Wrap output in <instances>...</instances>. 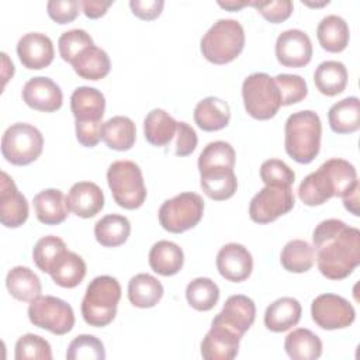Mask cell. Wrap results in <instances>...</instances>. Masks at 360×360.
<instances>
[{"label":"cell","mask_w":360,"mask_h":360,"mask_svg":"<svg viewBox=\"0 0 360 360\" xmlns=\"http://www.w3.org/2000/svg\"><path fill=\"white\" fill-rule=\"evenodd\" d=\"M316 264L322 276L342 280L360 264V231L340 219H325L312 233Z\"/></svg>","instance_id":"cell-1"},{"label":"cell","mask_w":360,"mask_h":360,"mask_svg":"<svg viewBox=\"0 0 360 360\" xmlns=\"http://www.w3.org/2000/svg\"><path fill=\"white\" fill-rule=\"evenodd\" d=\"M354 166L339 158L323 162L309 173L298 187L300 200L309 207L322 205L332 197H346L359 188Z\"/></svg>","instance_id":"cell-2"},{"label":"cell","mask_w":360,"mask_h":360,"mask_svg":"<svg viewBox=\"0 0 360 360\" xmlns=\"http://www.w3.org/2000/svg\"><path fill=\"white\" fill-rule=\"evenodd\" d=\"M284 146L298 163H311L319 153L322 124L315 111L302 110L291 114L284 127Z\"/></svg>","instance_id":"cell-3"},{"label":"cell","mask_w":360,"mask_h":360,"mask_svg":"<svg viewBox=\"0 0 360 360\" xmlns=\"http://www.w3.org/2000/svg\"><path fill=\"white\" fill-rule=\"evenodd\" d=\"M121 298V285L111 276L94 277L82 301V315L87 325L103 328L112 322Z\"/></svg>","instance_id":"cell-4"},{"label":"cell","mask_w":360,"mask_h":360,"mask_svg":"<svg viewBox=\"0 0 360 360\" xmlns=\"http://www.w3.org/2000/svg\"><path fill=\"white\" fill-rule=\"evenodd\" d=\"M245 46V31L239 21L221 18L201 38L202 56L215 65L229 63L239 56Z\"/></svg>","instance_id":"cell-5"},{"label":"cell","mask_w":360,"mask_h":360,"mask_svg":"<svg viewBox=\"0 0 360 360\" xmlns=\"http://www.w3.org/2000/svg\"><path fill=\"white\" fill-rule=\"evenodd\" d=\"M107 181L114 201L125 208H139L146 198V187L139 166L132 160H115L107 170Z\"/></svg>","instance_id":"cell-6"},{"label":"cell","mask_w":360,"mask_h":360,"mask_svg":"<svg viewBox=\"0 0 360 360\" xmlns=\"http://www.w3.org/2000/svg\"><path fill=\"white\" fill-rule=\"evenodd\" d=\"M242 97L246 112L256 120H270L281 107L274 79L263 72L252 73L243 80Z\"/></svg>","instance_id":"cell-7"},{"label":"cell","mask_w":360,"mask_h":360,"mask_svg":"<svg viewBox=\"0 0 360 360\" xmlns=\"http://www.w3.org/2000/svg\"><path fill=\"white\" fill-rule=\"evenodd\" d=\"M44 136L38 128L25 122L10 125L1 138L3 158L15 166H25L39 158Z\"/></svg>","instance_id":"cell-8"},{"label":"cell","mask_w":360,"mask_h":360,"mask_svg":"<svg viewBox=\"0 0 360 360\" xmlns=\"http://www.w3.org/2000/svg\"><path fill=\"white\" fill-rule=\"evenodd\" d=\"M204 201L200 194L186 191L166 200L159 208V222L172 233H181L194 228L202 218Z\"/></svg>","instance_id":"cell-9"},{"label":"cell","mask_w":360,"mask_h":360,"mask_svg":"<svg viewBox=\"0 0 360 360\" xmlns=\"http://www.w3.org/2000/svg\"><path fill=\"white\" fill-rule=\"evenodd\" d=\"M28 318L34 326L53 335H65L75 326L73 308L63 300L52 295H39L28 307Z\"/></svg>","instance_id":"cell-10"},{"label":"cell","mask_w":360,"mask_h":360,"mask_svg":"<svg viewBox=\"0 0 360 360\" xmlns=\"http://www.w3.org/2000/svg\"><path fill=\"white\" fill-rule=\"evenodd\" d=\"M291 187L264 186L249 204V217L257 224H269L287 214L294 207Z\"/></svg>","instance_id":"cell-11"},{"label":"cell","mask_w":360,"mask_h":360,"mask_svg":"<svg viewBox=\"0 0 360 360\" xmlns=\"http://www.w3.org/2000/svg\"><path fill=\"white\" fill-rule=\"evenodd\" d=\"M314 322L326 330L343 329L354 322L356 311L343 297L336 294H321L311 304Z\"/></svg>","instance_id":"cell-12"},{"label":"cell","mask_w":360,"mask_h":360,"mask_svg":"<svg viewBox=\"0 0 360 360\" xmlns=\"http://www.w3.org/2000/svg\"><path fill=\"white\" fill-rule=\"evenodd\" d=\"M276 56L287 68L308 65L312 58V44L308 34L298 28L283 31L276 41Z\"/></svg>","instance_id":"cell-13"},{"label":"cell","mask_w":360,"mask_h":360,"mask_svg":"<svg viewBox=\"0 0 360 360\" xmlns=\"http://www.w3.org/2000/svg\"><path fill=\"white\" fill-rule=\"evenodd\" d=\"M240 335L229 326L212 322L201 342V356L205 360H232L239 352Z\"/></svg>","instance_id":"cell-14"},{"label":"cell","mask_w":360,"mask_h":360,"mask_svg":"<svg viewBox=\"0 0 360 360\" xmlns=\"http://www.w3.org/2000/svg\"><path fill=\"white\" fill-rule=\"evenodd\" d=\"M28 218L27 198L18 191L14 180L1 172L0 177V221L6 228H18Z\"/></svg>","instance_id":"cell-15"},{"label":"cell","mask_w":360,"mask_h":360,"mask_svg":"<svg viewBox=\"0 0 360 360\" xmlns=\"http://www.w3.org/2000/svg\"><path fill=\"white\" fill-rule=\"evenodd\" d=\"M24 103L44 112H52L62 107L63 94L60 87L49 77L37 76L31 77L22 87Z\"/></svg>","instance_id":"cell-16"},{"label":"cell","mask_w":360,"mask_h":360,"mask_svg":"<svg viewBox=\"0 0 360 360\" xmlns=\"http://www.w3.org/2000/svg\"><path fill=\"white\" fill-rule=\"evenodd\" d=\"M217 269L225 280L240 283L250 276L253 259L243 245L235 242L226 243L217 255Z\"/></svg>","instance_id":"cell-17"},{"label":"cell","mask_w":360,"mask_h":360,"mask_svg":"<svg viewBox=\"0 0 360 360\" xmlns=\"http://www.w3.org/2000/svg\"><path fill=\"white\" fill-rule=\"evenodd\" d=\"M17 55L27 69H44L53 60V45L48 35L28 32L18 39Z\"/></svg>","instance_id":"cell-18"},{"label":"cell","mask_w":360,"mask_h":360,"mask_svg":"<svg viewBox=\"0 0 360 360\" xmlns=\"http://www.w3.org/2000/svg\"><path fill=\"white\" fill-rule=\"evenodd\" d=\"M256 318V305L252 298L236 294L231 295L221 312L217 314V316L212 319V322H219L231 329H233L238 335L243 336L245 332L253 325Z\"/></svg>","instance_id":"cell-19"},{"label":"cell","mask_w":360,"mask_h":360,"mask_svg":"<svg viewBox=\"0 0 360 360\" xmlns=\"http://www.w3.org/2000/svg\"><path fill=\"white\" fill-rule=\"evenodd\" d=\"M70 108L76 124H103L105 98L100 90L80 86L72 93Z\"/></svg>","instance_id":"cell-20"},{"label":"cell","mask_w":360,"mask_h":360,"mask_svg":"<svg viewBox=\"0 0 360 360\" xmlns=\"http://www.w3.org/2000/svg\"><path fill=\"white\" fill-rule=\"evenodd\" d=\"M66 204L69 211L80 218H91L104 207L103 190L93 181L75 183L68 195Z\"/></svg>","instance_id":"cell-21"},{"label":"cell","mask_w":360,"mask_h":360,"mask_svg":"<svg viewBox=\"0 0 360 360\" xmlns=\"http://www.w3.org/2000/svg\"><path fill=\"white\" fill-rule=\"evenodd\" d=\"M200 186L202 191L215 201L231 198L236 188L238 180L232 167L214 166L200 170Z\"/></svg>","instance_id":"cell-22"},{"label":"cell","mask_w":360,"mask_h":360,"mask_svg":"<svg viewBox=\"0 0 360 360\" xmlns=\"http://www.w3.org/2000/svg\"><path fill=\"white\" fill-rule=\"evenodd\" d=\"M301 311L298 300L281 297L266 308L264 325L271 332H285L300 322Z\"/></svg>","instance_id":"cell-23"},{"label":"cell","mask_w":360,"mask_h":360,"mask_svg":"<svg viewBox=\"0 0 360 360\" xmlns=\"http://www.w3.org/2000/svg\"><path fill=\"white\" fill-rule=\"evenodd\" d=\"M34 210L39 222L45 225L62 224L69 212L66 197L58 188H46L34 197Z\"/></svg>","instance_id":"cell-24"},{"label":"cell","mask_w":360,"mask_h":360,"mask_svg":"<svg viewBox=\"0 0 360 360\" xmlns=\"http://www.w3.org/2000/svg\"><path fill=\"white\" fill-rule=\"evenodd\" d=\"M231 108L218 97H205L194 108V121L202 131H219L229 124Z\"/></svg>","instance_id":"cell-25"},{"label":"cell","mask_w":360,"mask_h":360,"mask_svg":"<svg viewBox=\"0 0 360 360\" xmlns=\"http://www.w3.org/2000/svg\"><path fill=\"white\" fill-rule=\"evenodd\" d=\"M184 263V253L181 248L170 240L156 242L149 252L150 269L165 277L179 273Z\"/></svg>","instance_id":"cell-26"},{"label":"cell","mask_w":360,"mask_h":360,"mask_svg":"<svg viewBox=\"0 0 360 360\" xmlns=\"http://www.w3.org/2000/svg\"><path fill=\"white\" fill-rule=\"evenodd\" d=\"M136 128L134 121L125 115H115L107 120L101 127V139L110 149L128 150L134 146Z\"/></svg>","instance_id":"cell-27"},{"label":"cell","mask_w":360,"mask_h":360,"mask_svg":"<svg viewBox=\"0 0 360 360\" xmlns=\"http://www.w3.org/2000/svg\"><path fill=\"white\" fill-rule=\"evenodd\" d=\"M73 70L86 80H100L110 73L111 62L105 51L91 45L83 49L72 62Z\"/></svg>","instance_id":"cell-28"},{"label":"cell","mask_w":360,"mask_h":360,"mask_svg":"<svg viewBox=\"0 0 360 360\" xmlns=\"http://www.w3.org/2000/svg\"><path fill=\"white\" fill-rule=\"evenodd\" d=\"M162 297V283L148 273H139L128 283V300L134 307L152 308L160 301Z\"/></svg>","instance_id":"cell-29"},{"label":"cell","mask_w":360,"mask_h":360,"mask_svg":"<svg viewBox=\"0 0 360 360\" xmlns=\"http://www.w3.org/2000/svg\"><path fill=\"white\" fill-rule=\"evenodd\" d=\"M316 37L325 51L335 53L342 52L349 44V25L340 15H326L318 24Z\"/></svg>","instance_id":"cell-30"},{"label":"cell","mask_w":360,"mask_h":360,"mask_svg":"<svg viewBox=\"0 0 360 360\" xmlns=\"http://www.w3.org/2000/svg\"><path fill=\"white\" fill-rule=\"evenodd\" d=\"M6 287L15 300L24 302H31L39 297L42 290L39 277L25 266H15L7 273Z\"/></svg>","instance_id":"cell-31"},{"label":"cell","mask_w":360,"mask_h":360,"mask_svg":"<svg viewBox=\"0 0 360 360\" xmlns=\"http://www.w3.org/2000/svg\"><path fill=\"white\" fill-rule=\"evenodd\" d=\"M284 349L292 360H316L322 354V342L312 330L298 328L285 336Z\"/></svg>","instance_id":"cell-32"},{"label":"cell","mask_w":360,"mask_h":360,"mask_svg":"<svg viewBox=\"0 0 360 360\" xmlns=\"http://www.w3.org/2000/svg\"><path fill=\"white\" fill-rule=\"evenodd\" d=\"M330 129L336 134H352L360 128V101L346 97L335 103L328 112Z\"/></svg>","instance_id":"cell-33"},{"label":"cell","mask_w":360,"mask_h":360,"mask_svg":"<svg viewBox=\"0 0 360 360\" xmlns=\"http://www.w3.org/2000/svg\"><path fill=\"white\" fill-rule=\"evenodd\" d=\"M177 121L162 108L150 110L143 120L146 141L153 146L167 145L176 135Z\"/></svg>","instance_id":"cell-34"},{"label":"cell","mask_w":360,"mask_h":360,"mask_svg":"<svg viewBox=\"0 0 360 360\" xmlns=\"http://www.w3.org/2000/svg\"><path fill=\"white\" fill-rule=\"evenodd\" d=\"M131 233V224L127 217L108 214L94 225V236L101 246L117 248L127 242Z\"/></svg>","instance_id":"cell-35"},{"label":"cell","mask_w":360,"mask_h":360,"mask_svg":"<svg viewBox=\"0 0 360 360\" xmlns=\"http://www.w3.org/2000/svg\"><path fill=\"white\" fill-rule=\"evenodd\" d=\"M314 82L316 89L325 96L340 94L347 84V69L342 62L325 60L318 65Z\"/></svg>","instance_id":"cell-36"},{"label":"cell","mask_w":360,"mask_h":360,"mask_svg":"<svg viewBox=\"0 0 360 360\" xmlns=\"http://www.w3.org/2000/svg\"><path fill=\"white\" fill-rule=\"evenodd\" d=\"M49 276L55 284L63 288H73L83 281L86 276V263L77 253L66 250L52 267Z\"/></svg>","instance_id":"cell-37"},{"label":"cell","mask_w":360,"mask_h":360,"mask_svg":"<svg viewBox=\"0 0 360 360\" xmlns=\"http://www.w3.org/2000/svg\"><path fill=\"white\" fill-rule=\"evenodd\" d=\"M280 262L287 271L305 273L315 262L314 248L302 239H292L285 243L281 250Z\"/></svg>","instance_id":"cell-38"},{"label":"cell","mask_w":360,"mask_h":360,"mask_svg":"<svg viewBox=\"0 0 360 360\" xmlns=\"http://www.w3.org/2000/svg\"><path fill=\"white\" fill-rule=\"evenodd\" d=\"M187 302L197 311H210L219 300L218 285L208 277H197L186 287Z\"/></svg>","instance_id":"cell-39"},{"label":"cell","mask_w":360,"mask_h":360,"mask_svg":"<svg viewBox=\"0 0 360 360\" xmlns=\"http://www.w3.org/2000/svg\"><path fill=\"white\" fill-rule=\"evenodd\" d=\"M66 250V245L60 238L55 235H48L41 238L35 243L32 249V259L41 271L49 274L52 267Z\"/></svg>","instance_id":"cell-40"},{"label":"cell","mask_w":360,"mask_h":360,"mask_svg":"<svg viewBox=\"0 0 360 360\" xmlns=\"http://www.w3.org/2000/svg\"><path fill=\"white\" fill-rule=\"evenodd\" d=\"M214 166H235V150L231 143L225 141L210 142L198 156V170Z\"/></svg>","instance_id":"cell-41"},{"label":"cell","mask_w":360,"mask_h":360,"mask_svg":"<svg viewBox=\"0 0 360 360\" xmlns=\"http://www.w3.org/2000/svg\"><path fill=\"white\" fill-rule=\"evenodd\" d=\"M68 360H103L105 350L103 342L93 335L76 336L66 352Z\"/></svg>","instance_id":"cell-42"},{"label":"cell","mask_w":360,"mask_h":360,"mask_svg":"<svg viewBox=\"0 0 360 360\" xmlns=\"http://www.w3.org/2000/svg\"><path fill=\"white\" fill-rule=\"evenodd\" d=\"M94 45L93 38L90 37V34L84 30H69L66 32H63L59 39H58V48H59V53L62 56L63 60L72 63L76 56L86 48Z\"/></svg>","instance_id":"cell-43"},{"label":"cell","mask_w":360,"mask_h":360,"mask_svg":"<svg viewBox=\"0 0 360 360\" xmlns=\"http://www.w3.org/2000/svg\"><path fill=\"white\" fill-rule=\"evenodd\" d=\"M277 89L280 91L281 105H291L302 101L308 94V87L305 80L298 75L280 73L273 77Z\"/></svg>","instance_id":"cell-44"},{"label":"cell","mask_w":360,"mask_h":360,"mask_svg":"<svg viewBox=\"0 0 360 360\" xmlns=\"http://www.w3.org/2000/svg\"><path fill=\"white\" fill-rule=\"evenodd\" d=\"M15 360H25V359H41V360H51L52 350L48 340L44 338L27 333L21 336L15 343Z\"/></svg>","instance_id":"cell-45"},{"label":"cell","mask_w":360,"mask_h":360,"mask_svg":"<svg viewBox=\"0 0 360 360\" xmlns=\"http://www.w3.org/2000/svg\"><path fill=\"white\" fill-rule=\"evenodd\" d=\"M260 179L266 186L291 187L295 180V173L283 160L269 159L260 166Z\"/></svg>","instance_id":"cell-46"},{"label":"cell","mask_w":360,"mask_h":360,"mask_svg":"<svg viewBox=\"0 0 360 360\" xmlns=\"http://www.w3.org/2000/svg\"><path fill=\"white\" fill-rule=\"evenodd\" d=\"M253 6L267 21L273 24H278L287 20L292 13V1L291 0H271V1H250Z\"/></svg>","instance_id":"cell-47"},{"label":"cell","mask_w":360,"mask_h":360,"mask_svg":"<svg viewBox=\"0 0 360 360\" xmlns=\"http://www.w3.org/2000/svg\"><path fill=\"white\" fill-rule=\"evenodd\" d=\"M80 3L77 0H49L46 10L49 17L58 24L72 22L79 14Z\"/></svg>","instance_id":"cell-48"},{"label":"cell","mask_w":360,"mask_h":360,"mask_svg":"<svg viewBox=\"0 0 360 360\" xmlns=\"http://www.w3.org/2000/svg\"><path fill=\"white\" fill-rule=\"evenodd\" d=\"M198 138L193 127H190L187 122H177L176 129V155L177 156H187L194 152L197 146Z\"/></svg>","instance_id":"cell-49"},{"label":"cell","mask_w":360,"mask_h":360,"mask_svg":"<svg viewBox=\"0 0 360 360\" xmlns=\"http://www.w3.org/2000/svg\"><path fill=\"white\" fill-rule=\"evenodd\" d=\"M163 0H131L129 7L132 13L141 20H155L163 10Z\"/></svg>","instance_id":"cell-50"},{"label":"cell","mask_w":360,"mask_h":360,"mask_svg":"<svg viewBox=\"0 0 360 360\" xmlns=\"http://www.w3.org/2000/svg\"><path fill=\"white\" fill-rule=\"evenodd\" d=\"M111 4H112L111 0L110 1H101V0H83V1H80L83 13L89 18H98V17L104 15Z\"/></svg>","instance_id":"cell-51"},{"label":"cell","mask_w":360,"mask_h":360,"mask_svg":"<svg viewBox=\"0 0 360 360\" xmlns=\"http://www.w3.org/2000/svg\"><path fill=\"white\" fill-rule=\"evenodd\" d=\"M359 188H356L353 193H350L349 195L343 197V204L346 207V210H349L353 215H359Z\"/></svg>","instance_id":"cell-52"},{"label":"cell","mask_w":360,"mask_h":360,"mask_svg":"<svg viewBox=\"0 0 360 360\" xmlns=\"http://www.w3.org/2000/svg\"><path fill=\"white\" fill-rule=\"evenodd\" d=\"M218 4L226 10L236 11L240 10L245 6H250V1H218Z\"/></svg>","instance_id":"cell-53"},{"label":"cell","mask_w":360,"mask_h":360,"mask_svg":"<svg viewBox=\"0 0 360 360\" xmlns=\"http://www.w3.org/2000/svg\"><path fill=\"white\" fill-rule=\"evenodd\" d=\"M302 3H305L307 6H311V7H321V6L328 4L329 1H328V0H325V1H322V3H308V1H302Z\"/></svg>","instance_id":"cell-54"}]
</instances>
